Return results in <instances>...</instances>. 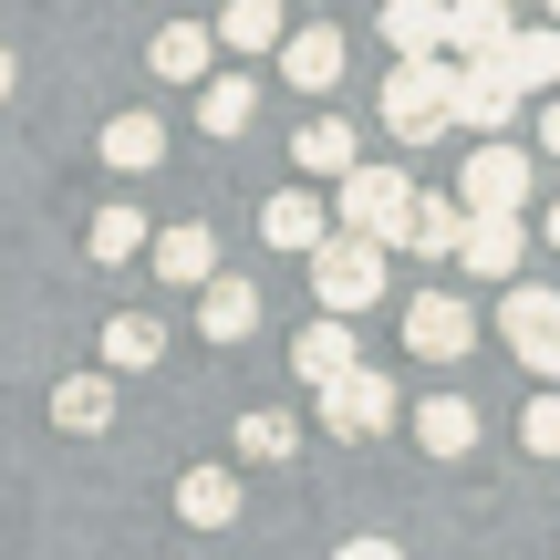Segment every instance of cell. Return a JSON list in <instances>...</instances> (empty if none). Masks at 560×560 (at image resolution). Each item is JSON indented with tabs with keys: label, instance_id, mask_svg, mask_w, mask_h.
Returning a JSON list of instances; mask_svg holds the SVG:
<instances>
[{
	"label": "cell",
	"instance_id": "19",
	"mask_svg": "<svg viewBox=\"0 0 560 560\" xmlns=\"http://www.w3.org/2000/svg\"><path fill=\"white\" fill-rule=\"evenodd\" d=\"M156 353H166V322L156 312H115V322H104V374H145Z\"/></svg>",
	"mask_w": 560,
	"mask_h": 560
},
{
	"label": "cell",
	"instance_id": "24",
	"mask_svg": "<svg viewBox=\"0 0 560 560\" xmlns=\"http://www.w3.org/2000/svg\"><path fill=\"white\" fill-rule=\"evenodd\" d=\"M436 32H446V0H384V42H395L405 62L436 52Z\"/></svg>",
	"mask_w": 560,
	"mask_h": 560
},
{
	"label": "cell",
	"instance_id": "22",
	"mask_svg": "<svg viewBox=\"0 0 560 560\" xmlns=\"http://www.w3.org/2000/svg\"><path fill=\"white\" fill-rule=\"evenodd\" d=\"M208 270H219V229H156V280L198 291Z\"/></svg>",
	"mask_w": 560,
	"mask_h": 560
},
{
	"label": "cell",
	"instance_id": "7",
	"mask_svg": "<svg viewBox=\"0 0 560 560\" xmlns=\"http://www.w3.org/2000/svg\"><path fill=\"white\" fill-rule=\"evenodd\" d=\"M322 425H332L342 446L384 436V425H395V384H384L374 363H353V374H342V384H322Z\"/></svg>",
	"mask_w": 560,
	"mask_h": 560
},
{
	"label": "cell",
	"instance_id": "3",
	"mask_svg": "<svg viewBox=\"0 0 560 560\" xmlns=\"http://www.w3.org/2000/svg\"><path fill=\"white\" fill-rule=\"evenodd\" d=\"M384 125H395V145H436L446 136V52L384 73Z\"/></svg>",
	"mask_w": 560,
	"mask_h": 560
},
{
	"label": "cell",
	"instance_id": "32",
	"mask_svg": "<svg viewBox=\"0 0 560 560\" xmlns=\"http://www.w3.org/2000/svg\"><path fill=\"white\" fill-rule=\"evenodd\" d=\"M540 156H560V94L540 104Z\"/></svg>",
	"mask_w": 560,
	"mask_h": 560
},
{
	"label": "cell",
	"instance_id": "8",
	"mask_svg": "<svg viewBox=\"0 0 560 560\" xmlns=\"http://www.w3.org/2000/svg\"><path fill=\"white\" fill-rule=\"evenodd\" d=\"M467 342H478V312H467L457 291H416V301H405V353H425V363H457Z\"/></svg>",
	"mask_w": 560,
	"mask_h": 560
},
{
	"label": "cell",
	"instance_id": "12",
	"mask_svg": "<svg viewBox=\"0 0 560 560\" xmlns=\"http://www.w3.org/2000/svg\"><path fill=\"white\" fill-rule=\"evenodd\" d=\"M280 73H291L301 94H332V83H342V32H332V21H312V32H280Z\"/></svg>",
	"mask_w": 560,
	"mask_h": 560
},
{
	"label": "cell",
	"instance_id": "30",
	"mask_svg": "<svg viewBox=\"0 0 560 560\" xmlns=\"http://www.w3.org/2000/svg\"><path fill=\"white\" fill-rule=\"evenodd\" d=\"M520 446H529V457H560V395H550V384L520 405Z\"/></svg>",
	"mask_w": 560,
	"mask_h": 560
},
{
	"label": "cell",
	"instance_id": "11",
	"mask_svg": "<svg viewBox=\"0 0 560 560\" xmlns=\"http://www.w3.org/2000/svg\"><path fill=\"white\" fill-rule=\"evenodd\" d=\"M198 332H208V342H249V332H260V291L229 280V270H208V280H198Z\"/></svg>",
	"mask_w": 560,
	"mask_h": 560
},
{
	"label": "cell",
	"instance_id": "15",
	"mask_svg": "<svg viewBox=\"0 0 560 560\" xmlns=\"http://www.w3.org/2000/svg\"><path fill=\"white\" fill-rule=\"evenodd\" d=\"M260 240H270V249H301V260H312V249L332 240V219H322V198H301V187H280V198L260 208Z\"/></svg>",
	"mask_w": 560,
	"mask_h": 560
},
{
	"label": "cell",
	"instance_id": "23",
	"mask_svg": "<svg viewBox=\"0 0 560 560\" xmlns=\"http://www.w3.org/2000/svg\"><path fill=\"white\" fill-rule=\"evenodd\" d=\"M208 52H219V42H208V21H166L145 62H156L166 83H208Z\"/></svg>",
	"mask_w": 560,
	"mask_h": 560
},
{
	"label": "cell",
	"instance_id": "31",
	"mask_svg": "<svg viewBox=\"0 0 560 560\" xmlns=\"http://www.w3.org/2000/svg\"><path fill=\"white\" fill-rule=\"evenodd\" d=\"M332 560H405V550H395V540H342Z\"/></svg>",
	"mask_w": 560,
	"mask_h": 560
},
{
	"label": "cell",
	"instance_id": "21",
	"mask_svg": "<svg viewBox=\"0 0 560 560\" xmlns=\"http://www.w3.org/2000/svg\"><path fill=\"white\" fill-rule=\"evenodd\" d=\"M104 166H115V177L166 166V125H156V115H115V125H104Z\"/></svg>",
	"mask_w": 560,
	"mask_h": 560
},
{
	"label": "cell",
	"instance_id": "9",
	"mask_svg": "<svg viewBox=\"0 0 560 560\" xmlns=\"http://www.w3.org/2000/svg\"><path fill=\"white\" fill-rule=\"evenodd\" d=\"M509 32H520V21H509V0H446V32H436V52H446V62H488Z\"/></svg>",
	"mask_w": 560,
	"mask_h": 560
},
{
	"label": "cell",
	"instance_id": "2",
	"mask_svg": "<svg viewBox=\"0 0 560 560\" xmlns=\"http://www.w3.org/2000/svg\"><path fill=\"white\" fill-rule=\"evenodd\" d=\"M405 198H416V177H405V166H342V198L332 208H322V219H332V229H353V240H395V219H405Z\"/></svg>",
	"mask_w": 560,
	"mask_h": 560
},
{
	"label": "cell",
	"instance_id": "25",
	"mask_svg": "<svg viewBox=\"0 0 560 560\" xmlns=\"http://www.w3.org/2000/svg\"><path fill=\"white\" fill-rule=\"evenodd\" d=\"M208 42H229V52H280V0H229Z\"/></svg>",
	"mask_w": 560,
	"mask_h": 560
},
{
	"label": "cell",
	"instance_id": "20",
	"mask_svg": "<svg viewBox=\"0 0 560 560\" xmlns=\"http://www.w3.org/2000/svg\"><path fill=\"white\" fill-rule=\"evenodd\" d=\"M416 436H425V457H467V446H478V405H467V395H425L416 405Z\"/></svg>",
	"mask_w": 560,
	"mask_h": 560
},
{
	"label": "cell",
	"instance_id": "4",
	"mask_svg": "<svg viewBox=\"0 0 560 560\" xmlns=\"http://www.w3.org/2000/svg\"><path fill=\"white\" fill-rule=\"evenodd\" d=\"M457 187H467V219H520V198H529V156L488 136V145H467Z\"/></svg>",
	"mask_w": 560,
	"mask_h": 560
},
{
	"label": "cell",
	"instance_id": "27",
	"mask_svg": "<svg viewBox=\"0 0 560 560\" xmlns=\"http://www.w3.org/2000/svg\"><path fill=\"white\" fill-rule=\"evenodd\" d=\"M156 240V219H136V208H94V229H83V249H94V260H136V249Z\"/></svg>",
	"mask_w": 560,
	"mask_h": 560
},
{
	"label": "cell",
	"instance_id": "6",
	"mask_svg": "<svg viewBox=\"0 0 560 560\" xmlns=\"http://www.w3.org/2000/svg\"><path fill=\"white\" fill-rule=\"evenodd\" d=\"M509 115H520V83H509L499 62H446V125H467V136H499Z\"/></svg>",
	"mask_w": 560,
	"mask_h": 560
},
{
	"label": "cell",
	"instance_id": "17",
	"mask_svg": "<svg viewBox=\"0 0 560 560\" xmlns=\"http://www.w3.org/2000/svg\"><path fill=\"white\" fill-rule=\"evenodd\" d=\"M488 62H499V73L520 83V94H550V83H560V32H550V21H540V32H509Z\"/></svg>",
	"mask_w": 560,
	"mask_h": 560
},
{
	"label": "cell",
	"instance_id": "16",
	"mask_svg": "<svg viewBox=\"0 0 560 560\" xmlns=\"http://www.w3.org/2000/svg\"><path fill=\"white\" fill-rule=\"evenodd\" d=\"M520 249H529L520 219H467V229H457V260L478 270V280H509V270H520Z\"/></svg>",
	"mask_w": 560,
	"mask_h": 560
},
{
	"label": "cell",
	"instance_id": "1",
	"mask_svg": "<svg viewBox=\"0 0 560 560\" xmlns=\"http://www.w3.org/2000/svg\"><path fill=\"white\" fill-rule=\"evenodd\" d=\"M384 260H395V249H374V240H353V229H332V240L312 249V301H322L332 322L374 312V301H384Z\"/></svg>",
	"mask_w": 560,
	"mask_h": 560
},
{
	"label": "cell",
	"instance_id": "34",
	"mask_svg": "<svg viewBox=\"0 0 560 560\" xmlns=\"http://www.w3.org/2000/svg\"><path fill=\"white\" fill-rule=\"evenodd\" d=\"M540 240H550V249H560V208H550V219H540Z\"/></svg>",
	"mask_w": 560,
	"mask_h": 560
},
{
	"label": "cell",
	"instance_id": "5",
	"mask_svg": "<svg viewBox=\"0 0 560 560\" xmlns=\"http://www.w3.org/2000/svg\"><path fill=\"white\" fill-rule=\"evenodd\" d=\"M499 342H509L540 384H560V291H509V301H499Z\"/></svg>",
	"mask_w": 560,
	"mask_h": 560
},
{
	"label": "cell",
	"instance_id": "29",
	"mask_svg": "<svg viewBox=\"0 0 560 560\" xmlns=\"http://www.w3.org/2000/svg\"><path fill=\"white\" fill-rule=\"evenodd\" d=\"M240 457H249V467H280V457H291V416H280V405L240 416Z\"/></svg>",
	"mask_w": 560,
	"mask_h": 560
},
{
	"label": "cell",
	"instance_id": "10",
	"mask_svg": "<svg viewBox=\"0 0 560 560\" xmlns=\"http://www.w3.org/2000/svg\"><path fill=\"white\" fill-rule=\"evenodd\" d=\"M457 229H467V208H457V198H425V187H416L384 249H416V260H457Z\"/></svg>",
	"mask_w": 560,
	"mask_h": 560
},
{
	"label": "cell",
	"instance_id": "18",
	"mask_svg": "<svg viewBox=\"0 0 560 560\" xmlns=\"http://www.w3.org/2000/svg\"><path fill=\"white\" fill-rule=\"evenodd\" d=\"M177 520L187 529H229L240 520V478H229V467H187L177 478Z\"/></svg>",
	"mask_w": 560,
	"mask_h": 560
},
{
	"label": "cell",
	"instance_id": "26",
	"mask_svg": "<svg viewBox=\"0 0 560 560\" xmlns=\"http://www.w3.org/2000/svg\"><path fill=\"white\" fill-rule=\"evenodd\" d=\"M198 115H208V136H240V125L260 115V83H249V73H219V83H198Z\"/></svg>",
	"mask_w": 560,
	"mask_h": 560
},
{
	"label": "cell",
	"instance_id": "13",
	"mask_svg": "<svg viewBox=\"0 0 560 560\" xmlns=\"http://www.w3.org/2000/svg\"><path fill=\"white\" fill-rule=\"evenodd\" d=\"M353 363H363V353H353V322H332V312H322L312 332L291 342V374L312 384V395H322V384H342V374H353Z\"/></svg>",
	"mask_w": 560,
	"mask_h": 560
},
{
	"label": "cell",
	"instance_id": "33",
	"mask_svg": "<svg viewBox=\"0 0 560 560\" xmlns=\"http://www.w3.org/2000/svg\"><path fill=\"white\" fill-rule=\"evenodd\" d=\"M11 83H21V62H11V52H0V104H11Z\"/></svg>",
	"mask_w": 560,
	"mask_h": 560
},
{
	"label": "cell",
	"instance_id": "28",
	"mask_svg": "<svg viewBox=\"0 0 560 560\" xmlns=\"http://www.w3.org/2000/svg\"><path fill=\"white\" fill-rule=\"evenodd\" d=\"M291 156L312 166V177H342V166H353V125H332V115H312V125H301V136H291Z\"/></svg>",
	"mask_w": 560,
	"mask_h": 560
},
{
	"label": "cell",
	"instance_id": "35",
	"mask_svg": "<svg viewBox=\"0 0 560 560\" xmlns=\"http://www.w3.org/2000/svg\"><path fill=\"white\" fill-rule=\"evenodd\" d=\"M550 32H560V0H550Z\"/></svg>",
	"mask_w": 560,
	"mask_h": 560
},
{
	"label": "cell",
	"instance_id": "14",
	"mask_svg": "<svg viewBox=\"0 0 560 560\" xmlns=\"http://www.w3.org/2000/svg\"><path fill=\"white\" fill-rule=\"evenodd\" d=\"M52 425L62 436H104L115 425V374H62L52 384Z\"/></svg>",
	"mask_w": 560,
	"mask_h": 560
}]
</instances>
